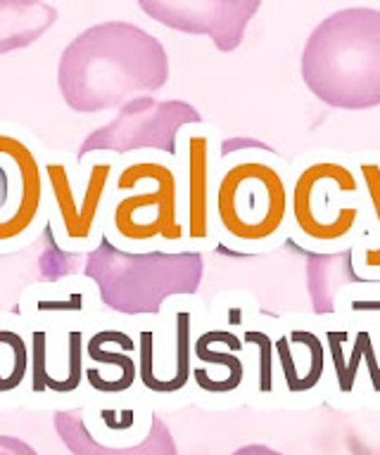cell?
I'll list each match as a JSON object with an SVG mask.
<instances>
[{"label":"cell","instance_id":"obj_6","mask_svg":"<svg viewBox=\"0 0 380 455\" xmlns=\"http://www.w3.org/2000/svg\"><path fill=\"white\" fill-rule=\"evenodd\" d=\"M361 209V183L350 164L316 156L295 171L287 195V230L311 254L352 247Z\"/></svg>","mask_w":380,"mask_h":455},{"label":"cell","instance_id":"obj_8","mask_svg":"<svg viewBox=\"0 0 380 455\" xmlns=\"http://www.w3.org/2000/svg\"><path fill=\"white\" fill-rule=\"evenodd\" d=\"M198 124H205L200 109L186 100L143 95L119 107L105 126L88 133L79 145L77 162L91 155H109L117 159L162 155L176 159L181 133Z\"/></svg>","mask_w":380,"mask_h":455},{"label":"cell","instance_id":"obj_24","mask_svg":"<svg viewBox=\"0 0 380 455\" xmlns=\"http://www.w3.org/2000/svg\"><path fill=\"white\" fill-rule=\"evenodd\" d=\"M230 455H283L276 448L266 446V443H247V446L236 448Z\"/></svg>","mask_w":380,"mask_h":455},{"label":"cell","instance_id":"obj_17","mask_svg":"<svg viewBox=\"0 0 380 455\" xmlns=\"http://www.w3.org/2000/svg\"><path fill=\"white\" fill-rule=\"evenodd\" d=\"M344 339H347V332H337V330H330L326 332V344H328L330 361H333V368H336V379L337 387L343 394H350L357 384L359 368L366 365V372H368V382H371V389L376 394H380V358L376 355V344H373V334L368 330H359L352 337V348L350 355L344 354Z\"/></svg>","mask_w":380,"mask_h":455},{"label":"cell","instance_id":"obj_13","mask_svg":"<svg viewBox=\"0 0 380 455\" xmlns=\"http://www.w3.org/2000/svg\"><path fill=\"white\" fill-rule=\"evenodd\" d=\"M138 344L124 330H98L84 344V379L98 394H126L138 379Z\"/></svg>","mask_w":380,"mask_h":455},{"label":"cell","instance_id":"obj_7","mask_svg":"<svg viewBox=\"0 0 380 455\" xmlns=\"http://www.w3.org/2000/svg\"><path fill=\"white\" fill-rule=\"evenodd\" d=\"M119 159L91 155L72 164L62 156L44 159L48 223L58 247L88 254L102 242V223Z\"/></svg>","mask_w":380,"mask_h":455},{"label":"cell","instance_id":"obj_1","mask_svg":"<svg viewBox=\"0 0 380 455\" xmlns=\"http://www.w3.org/2000/svg\"><path fill=\"white\" fill-rule=\"evenodd\" d=\"M169 74V52L158 36L133 21L108 20L67 43L58 88L77 114H102L162 91Z\"/></svg>","mask_w":380,"mask_h":455},{"label":"cell","instance_id":"obj_14","mask_svg":"<svg viewBox=\"0 0 380 455\" xmlns=\"http://www.w3.org/2000/svg\"><path fill=\"white\" fill-rule=\"evenodd\" d=\"M276 361L290 394H307L316 389L326 372V341L311 330H290L273 339Z\"/></svg>","mask_w":380,"mask_h":455},{"label":"cell","instance_id":"obj_16","mask_svg":"<svg viewBox=\"0 0 380 455\" xmlns=\"http://www.w3.org/2000/svg\"><path fill=\"white\" fill-rule=\"evenodd\" d=\"M58 17V7L45 0H0V57L41 41Z\"/></svg>","mask_w":380,"mask_h":455},{"label":"cell","instance_id":"obj_11","mask_svg":"<svg viewBox=\"0 0 380 455\" xmlns=\"http://www.w3.org/2000/svg\"><path fill=\"white\" fill-rule=\"evenodd\" d=\"M138 7L152 21L188 36H207L219 52H233L245 34L259 0H141Z\"/></svg>","mask_w":380,"mask_h":455},{"label":"cell","instance_id":"obj_2","mask_svg":"<svg viewBox=\"0 0 380 455\" xmlns=\"http://www.w3.org/2000/svg\"><path fill=\"white\" fill-rule=\"evenodd\" d=\"M300 76L323 105L347 112L380 107V10L343 7L304 41Z\"/></svg>","mask_w":380,"mask_h":455},{"label":"cell","instance_id":"obj_19","mask_svg":"<svg viewBox=\"0 0 380 455\" xmlns=\"http://www.w3.org/2000/svg\"><path fill=\"white\" fill-rule=\"evenodd\" d=\"M29 375V344L15 330H0V394L22 387Z\"/></svg>","mask_w":380,"mask_h":455},{"label":"cell","instance_id":"obj_22","mask_svg":"<svg viewBox=\"0 0 380 455\" xmlns=\"http://www.w3.org/2000/svg\"><path fill=\"white\" fill-rule=\"evenodd\" d=\"M245 152H262V155H276V149L269 148L266 142L252 138V135H233V138H226L222 140V145L216 148V155H219V162L223 159H230L236 155H245Z\"/></svg>","mask_w":380,"mask_h":455},{"label":"cell","instance_id":"obj_10","mask_svg":"<svg viewBox=\"0 0 380 455\" xmlns=\"http://www.w3.org/2000/svg\"><path fill=\"white\" fill-rule=\"evenodd\" d=\"M183 197V226H186V251L205 254L216 244L214 185L219 173L214 131L205 124L188 126L181 133L176 155Z\"/></svg>","mask_w":380,"mask_h":455},{"label":"cell","instance_id":"obj_15","mask_svg":"<svg viewBox=\"0 0 380 455\" xmlns=\"http://www.w3.org/2000/svg\"><path fill=\"white\" fill-rule=\"evenodd\" d=\"M361 280L354 266V247L307 256V291L316 315L336 313L340 291Z\"/></svg>","mask_w":380,"mask_h":455},{"label":"cell","instance_id":"obj_5","mask_svg":"<svg viewBox=\"0 0 380 455\" xmlns=\"http://www.w3.org/2000/svg\"><path fill=\"white\" fill-rule=\"evenodd\" d=\"M84 275L93 283L109 311L122 315H159L172 297H193L205 277V259L195 251L133 254L105 237L84 261Z\"/></svg>","mask_w":380,"mask_h":455},{"label":"cell","instance_id":"obj_21","mask_svg":"<svg viewBox=\"0 0 380 455\" xmlns=\"http://www.w3.org/2000/svg\"><path fill=\"white\" fill-rule=\"evenodd\" d=\"M245 347H255L259 354V368H257V387L262 394H271L273 391V361H276V351H273L271 334L262 332V330H247L243 334Z\"/></svg>","mask_w":380,"mask_h":455},{"label":"cell","instance_id":"obj_12","mask_svg":"<svg viewBox=\"0 0 380 455\" xmlns=\"http://www.w3.org/2000/svg\"><path fill=\"white\" fill-rule=\"evenodd\" d=\"M53 425L60 441L69 448L72 455H179V446L174 439L172 429L158 412H152L148 419V432L141 441L131 446H109L95 436L86 425L84 411H58L53 415Z\"/></svg>","mask_w":380,"mask_h":455},{"label":"cell","instance_id":"obj_4","mask_svg":"<svg viewBox=\"0 0 380 455\" xmlns=\"http://www.w3.org/2000/svg\"><path fill=\"white\" fill-rule=\"evenodd\" d=\"M287 195L290 180L276 155L245 152L219 162L212 209L216 242L243 254L276 247L287 233Z\"/></svg>","mask_w":380,"mask_h":455},{"label":"cell","instance_id":"obj_18","mask_svg":"<svg viewBox=\"0 0 380 455\" xmlns=\"http://www.w3.org/2000/svg\"><path fill=\"white\" fill-rule=\"evenodd\" d=\"M193 313L179 311L174 315V363L176 368L169 377H162L152 394L159 396H172L179 394L188 387V382L193 379Z\"/></svg>","mask_w":380,"mask_h":455},{"label":"cell","instance_id":"obj_20","mask_svg":"<svg viewBox=\"0 0 380 455\" xmlns=\"http://www.w3.org/2000/svg\"><path fill=\"white\" fill-rule=\"evenodd\" d=\"M359 183H361V197L368 204V212L376 223V242L364 249L361 254V266L368 273H380V162L376 159H364L359 164Z\"/></svg>","mask_w":380,"mask_h":455},{"label":"cell","instance_id":"obj_3","mask_svg":"<svg viewBox=\"0 0 380 455\" xmlns=\"http://www.w3.org/2000/svg\"><path fill=\"white\" fill-rule=\"evenodd\" d=\"M102 237L122 251H186L183 197L176 159L133 155L119 159Z\"/></svg>","mask_w":380,"mask_h":455},{"label":"cell","instance_id":"obj_23","mask_svg":"<svg viewBox=\"0 0 380 455\" xmlns=\"http://www.w3.org/2000/svg\"><path fill=\"white\" fill-rule=\"evenodd\" d=\"M0 455H38V451L24 439L0 434Z\"/></svg>","mask_w":380,"mask_h":455},{"label":"cell","instance_id":"obj_9","mask_svg":"<svg viewBox=\"0 0 380 455\" xmlns=\"http://www.w3.org/2000/svg\"><path fill=\"white\" fill-rule=\"evenodd\" d=\"M48 223L41 149L20 128L0 121V254L36 240Z\"/></svg>","mask_w":380,"mask_h":455}]
</instances>
